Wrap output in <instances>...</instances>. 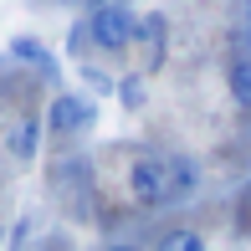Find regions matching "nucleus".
Segmentation results:
<instances>
[{
    "instance_id": "9b49d317",
    "label": "nucleus",
    "mask_w": 251,
    "mask_h": 251,
    "mask_svg": "<svg viewBox=\"0 0 251 251\" xmlns=\"http://www.w3.org/2000/svg\"><path fill=\"white\" fill-rule=\"evenodd\" d=\"M77 77H82V87L93 98H113V87H118V77H108L102 67H93V62H77Z\"/></svg>"
},
{
    "instance_id": "7ed1b4c3",
    "label": "nucleus",
    "mask_w": 251,
    "mask_h": 251,
    "mask_svg": "<svg viewBox=\"0 0 251 251\" xmlns=\"http://www.w3.org/2000/svg\"><path fill=\"white\" fill-rule=\"evenodd\" d=\"M93 123H98V98H87V93H56L47 102V133H56V139L87 133Z\"/></svg>"
},
{
    "instance_id": "20e7f679",
    "label": "nucleus",
    "mask_w": 251,
    "mask_h": 251,
    "mask_svg": "<svg viewBox=\"0 0 251 251\" xmlns=\"http://www.w3.org/2000/svg\"><path fill=\"white\" fill-rule=\"evenodd\" d=\"M5 51L16 56V62H26V67H31V72H36L47 87H56V93H62V62L51 56L47 41H36V36H10V47H5Z\"/></svg>"
},
{
    "instance_id": "f03ea898",
    "label": "nucleus",
    "mask_w": 251,
    "mask_h": 251,
    "mask_svg": "<svg viewBox=\"0 0 251 251\" xmlns=\"http://www.w3.org/2000/svg\"><path fill=\"white\" fill-rule=\"evenodd\" d=\"M164 190H169V154H139L128 164V195L144 210H164Z\"/></svg>"
},
{
    "instance_id": "0eeeda50",
    "label": "nucleus",
    "mask_w": 251,
    "mask_h": 251,
    "mask_svg": "<svg viewBox=\"0 0 251 251\" xmlns=\"http://www.w3.org/2000/svg\"><path fill=\"white\" fill-rule=\"evenodd\" d=\"M195 190H200V169H195V159L169 154V190H164V205H185Z\"/></svg>"
},
{
    "instance_id": "423d86ee",
    "label": "nucleus",
    "mask_w": 251,
    "mask_h": 251,
    "mask_svg": "<svg viewBox=\"0 0 251 251\" xmlns=\"http://www.w3.org/2000/svg\"><path fill=\"white\" fill-rule=\"evenodd\" d=\"M133 41H139L144 72H159V67H164V51H169V21L159 16V10L139 16V26H133Z\"/></svg>"
},
{
    "instance_id": "9d476101",
    "label": "nucleus",
    "mask_w": 251,
    "mask_h": 251,
    "mask_svg": "<svg viewBox=\"0 0 251 251\" xmlns=\"http://www.w3.org/2000/svg\"><path fill=\"white\" fill-rule=\"evenodd\" d=\"M154 251H205V236H200V231H190V226H175V231L159 236V246H154Z\"/></svg>"
},
{
    "instance_id": "f257e3e1",
    "label": "nucleus",
    "mask_w": 251,
    "mask_h": 251,
    "mask_svg": "<svg viewBox=\"0 0 251 251\" xmlns=\"http://www.w3.org/2000/svg\"><path fill=\"white\" fill-rule=\"evenodd\" d=\"M133 26H139V16H133L128 5H102V10H93V16L82 21L87 47H98L108 56H118V51L133 47Z\"/></svg>"
},
{
    "instance_id": "4468645a",
    "label": "nucleus",
    "mask_w": 251,
    "mask_h": 251,
    "mask_svg": "<svg viewBox=\"0 0 251 251\" xmlns=\"http://www.w3.org/2000/svg\"><path fill=\"white\" fill-rule=\"evenodd\" d=\"M102 251H139V246H128V241H113V246H102Z\"/></svg>"
},
{
    "instance_id": "f8f14e48",
    "label": "nucleus",
    "mask_w": 251,
    "mask_h": 251,
    "mask_svg": "<svg viewBox=\"0 0 251 251\" xmlns=\"http://www.w3.org/2000/svg\"><path fill=\"white\" fill-rule=\"evenodd\" d=\"M67 51H72V62H82V51H87V31H82V26H72V36H67Z\"/></svg>"
},
{
    "instance_id": "ddd939ff",
    "label": "nucleus",
    "mask_w": 251,
    "mask_h": 251,
    "mask_svg": "<svg viewBox=\"0 0 251 251\" xmlns=\"http://www.w3.org/2000/svg\"><path fill=\"white\" fill-rule=\"evenodd\" d=\"M72 5H82L87 16H93V10H102V5H113V0H72Z\"/></svg>"
},
{
    "instance_id": "6e6552de",
    "label": "nucleus",
    "mask_w": 251,
    "mask_h": 251,
    "mask_svg": "<svg viewBox=\"0 0 251 251\" xmlns=\"http://www.w3.org/2000/svg\"><path fill=\"white\" fill-rule=\"evenodd\" d=\"M226 87H231V102L241 113H251V56L236 51L231 62H226Z\"/></svg>"
},
{
    "instance_id": "1a4fd4ad",
    "label": "nucleus",
    "mask_w": 251,
    "mask_h": 251,
    "mask_svg": "<svg viewBox=\"0 0 251 251\" xmlns=\"http://www.w3.org/2000/svg\"><path fill=\"white\" fill-rule=\"evenodd\" d=\"M113 98H118L123 108H128V113H139L144 102H149V77H144V72H128V77H118Z\"/></svg>"
},
{
    "instance_id": "39448f33",
    "label": "nucleus",
    "mask_w": 251,
    "mask_h": 251,
    "mask_svg": "<svg viewBox=\"0 0 251 251\" xmlns=\"http://www.w3.org/2000/svg\"><path fill=\"white\" fill-rule=\"evenodd\" d=\"M41 139H47V118H41V113H21V118L5 128V149H10L16 164H36Z\"/></svg>"
}]
</instances>
